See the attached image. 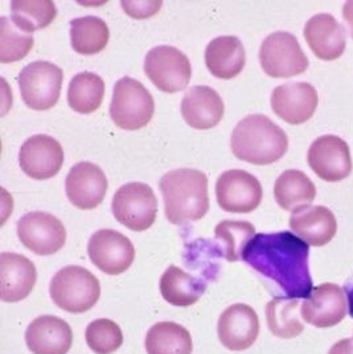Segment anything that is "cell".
<instances>
[{
	"label": "cell",
	"instance_id": "6da1fadb",
	"mask_svg": "<svg viewBox=\"0 0 353 354\" xmlns=\"http://www.w3.org/2000/svg\"><path fill=\"white\" fill-rule=\"evenodd\" d=\"M309 255V245L290 232L260 233L251 239L242 261L275 283L287 297L307 299L314 290Z\"/></svg>",
	"mask_w": 353,
	"mask_h": 354
},
{
	"label": "cell",
	"instance_id": "7a4b0ae2",
	"mask_svg": "<svg viewBox=\"0 0 353 354\" xmlns=\"http://www.w3.org/2000/svg\"><path fill=\"white\" fill-rule=\"evenodd\" d=\"M167 220L174 225L199 221L209 210L208 177L192 168H179L163 175L159 183Z\"/></svg>",
	"mask_w": 353,
	"mask_h": 354
},
{
	"label": "cell",
	"instance_id": "3957f363",
	"mask_svg": "<svg viewBox=\"0 0 353 354\" xmlns=\"http://www.w3.org/2000/svg\"><path fill=\"white\" fill-rule=\"evenodd\" d=\"M230 148L239 160L269 165L284 156L289 138L269 117L251 114L237 123L230 136Z\"/></svg>",
	"mask_w": 353,
	"mask_h": 354
},
{
	"label": "cell",
	"instance_id": "277c9868",
	"mask_svg": "<svg viewBox=\"0 0 353 354\" xmlns=\"http://www.w3.org/2000/svg\"><path fill=\"white\" fill-rule=\"evenodd\" d=\"M53 303L69 313H85L101 296L100 281L81 266H65L59 270L49 286Z\"/></svg>",
	"mask_w": 353,
	"mask_h": 354
},
{
	"label": "cell",
	"instance_id": "5b68a950",
	"mask_svg": "<svg viewBox=\"0 0 353 354\" xmlns=\"http://www.w3.org/2000/svg\"><path fill=\"white\" fill-rule=\"evenodd\" d=\"M155 113L152 94L132 77L118 80L110 104V117L119 129L135 131L146 127Z\"/></svg>",
	"mask_w": 353,
	"mask_h": 354
},
{
	"label": "cell",
	"instance_id": "8992f818",
	"mask_svg": "<svg viewBox=\"0 0 353 354\" xmlns=\"http://www.w3.org/2000/svg\"><path fill=\"white\" fill-rule=\"evenodd\" d=\"M64 73L49 61H35L26 65L19 74L20 94L30 109L45 111L59 101Z\"/></svg>",
	"mask_w": 353,
	"mask_h": 354
},
{
	"label": "cell",
	"instance_id": "52a82bcc",
	"mask_svg": "<svg viewBox=\"0 0 353 354\" xmlns=\"http://www.w3.org/2000/svg\"><path fill=\"white\" fill-rule=\"evenodd\" d=\"M111 210L120 225L133 232H145L156 220L158 200L147 184L129 183L114 194Z\"/></svg>",
	"mask_w": 353,
	"mask_h": 354
},
{
	"label": "cell",
	"instance_id": "ba28073f",
	"mask_svg": "<svg viewBox=\"0 0 353 354\" xmlns=\"http://www.w3.org/2000/svg\"><path fill=\"white\" fill-rule=\"evenodd\" d=\"M260 62L273 78H291L309 69V59L298 39L290 32H274L264 40L260 49Z\"/></svg>",
	"mask_w": 353,
	"mask_h": 354
},
{
	"label": "cell",
	"instance_id": "9c48e42d",
	"mask_svg": "<svg viewBox=\"0 0 353 354\" xmlns=\"http://www.w3.org/2000/svg\"><path fill=\"white\" fill-rule=\"evenodd\" d=\"M145 73L164 93H177L188 86L192 77L191 62L175 46L152 48L145 59Z\"/></svg>",
	"mask_w": 353,
	"mask_h": 354
},
{
	"label": "cell",
	"instance_id": "30bf717a",
	"mask_svg": "<svg viewBox=\"0 0 353 354\" xmlns=\"http://www.w3.org/2000/svg\"><path fill=\"white\" fill-rule=\"evenodd\" d=\"M17 236L26 249L36 255L48 257L64 248L66 229L51 213L30 212L17 221Z\"/></svg>",
	"mask_w": 353,
	"mask_h": 354
},
{
	"label": "cell",
	"instance_id": "8fae6325",
	"mask_svg": "<svg viewBox=\"0 0 353 354\" xmlns=\"http://www.w3.org/2000/svg\"><path fill=\"white\" fill-rule=\"evenodd\" d=\"M262 185L258 178L242 169L224 172L216 183V198L222 210L251 213L262 201Z\"/></svg>",
	"mask_w": 353,
	"mask_h": 354
},
{
	"label": "cell",
	"instance_id": "7c38bea8",
	"mask_svg": "<svg viewBox=\"0 0 353 354\" xmlns=\"http://www.w3.org/2000/svg\"><path fill=\"white\" fill-rule=\"evenodd\" d=\"M88 254L91 263L107 275L126 272L135 259L133 242L122 233L102 229L89 239Z\"/></svg>",
	"mask_w": 353,
	"mask_h": 354
},
{
	"label": "cell",
	"instance_id": "4fadbf2b",
	"mask_svg": "<svg viewBox=\"0 0 353 354\" xmlns=\"http://www.w3.org/2000/svg\"><path fill=\"white\" fill-rule=\"evenodd\" d=\"M311 169L328 183H338L351 175L352 156L348 143L336 135H323L312 142L307 153Z\"/></svg>",
	"mask_w": 353,
	"mask_h": 354
},
{
	"label": "cell",
	"instance_id": "5bb4252c",
	"mask_svg": "<svg viewBox=\"0 0 353 354\" xmlns=\"http://www.w3.org/2000/svg\"><path fill=\"white\" fill-rule=\"evenodd\" d=\"M23 172L35 180H48L56 176L64 164V149L59 140L49 135L28 138L19 152Z\"/></svg>",
	"mask_w": 353,
	"mask_h": 354
},
{
	"label": "cell",
	"instance_id": "9a60e30c",
	"mask_svg": "<svg viewBox=\"0 0 353 354\" xmlns=\"http://www.w3.org/2000/svg\"><path fill=\"white\" fill-rule=\"evenodd\" d=\"M347 299L344 290L335 283H323L315 287L300 307L305 323L316 328H331L340 324L345 317Z\"/></svg>",
	"mask_w": 353,
	"mask_h": 354
},
{
	"label": "cell",
	"instance_id": "2e32d148",
	"mask_svg": "<svg viewBox=\"0 0 353 354\" xmlns=\"http://www.w3.org/2000/svg\"><path fill=\"white\" fill-rule=\"evenodd\" d=\"M109 183L102 169L90 162H77L71 168L65 189L69 201L78 209L90 210L102 204Z\"/></svg>",
	"mask_w": 353,
	"mask_h": 354
},
{
	"label": "cell",
	"instance_id": "e0dca14e",
	"mask_svg": "<svg viewBox=\"0 0 353 354\" xmlns=\"http://www.w3.org/2000/svg\"><path fill=\"white\" fill-rule=\"evenodd\" d=\"M217 333L226 349L233 352L246 351L260 335L258 315L248 304H233L221 313Z\"/></svg>",
	"mask_w": 353,
	"mask_h": 354
},
{
	"label": "cell",
	"instance_id": "ac0fdd59",
	"mask_svg": "<svg viewBox=\"0 0 353 354\" xmlns=\"http://www.w3.org/2000/svg\"><path fill=\"white\" fill-rule=\"evenodd\" d=\"M319 104L316 88L309 82H290L271 93L273 111L289 124H302L312 118Z\"/></svg>",
	"mask_w": 353,
	"mask_h": 354
},
{
	"label": "cell",
	"instance_id": "d6986e66",
	"mask_svg": "<svg viewBox=\"0 0 353 354\" xmlns=\"http://www.w3.org/2000/svg\"><path fill=\"white\" fill-rule=\"evenodd\" d=\"M37 281V271L27 257L16 252L0 254V299L17 303L28 297Z\"/></svg>",
	"mask_w": 353,
	"mask_h": 354
},
{
	"label": "cell",
	"instance_id": "ffe728a7",
	"mask_svg": "<svg viewBox=\"0 0 353 354\" xmlns=\"http://www.w3.org/2000/svg\"><path fill=\"white\" fill-rule=\"evenodd\" d=\"M26 344L32 354H66L73 344V332L65 320L43 315L28 325Z\"/></svg>",
	"mask_w": 353,
	"mask_h": 354
},
{
	"label": "cell",
	"instance_id": "44dd1931",
	"mask_svg": "<svg viewBox=\"0 0 353 354\" xmlns=\"http://www.w3.org/2000/svg\"><path fill=\"white\" fill-rule=\"evenodd\" d=\"M303 35L312 53L323 61L340 59L347 46L345 30L331 14L312 16Z\"/></svg>",
	"mask_w": 353,
	"mask_h": 354
},
{
	"label": "cell",
	"instance_id": "7402d4cb",
	"mask_svg": "<svg viewBox=\"0 0 353 354\" xmlns=\"http://www.w3.org/2000/svg\"><path fill=\"white\" fill-rule=\"evenodd\" d=\"M290 227L309 246L322 248L336 236L338 222L328 207L307 205L293 212Z\"/></svg>",
	"mask_w": 353,
	"mask_h": 354
},
{
	"label": "cell",
	"instance_id": "603a6c76",
	"mask_svg": "<svg viewBox=\"0 0 353 354\" xmlns=\"http://www.w3.org/2000/svg\"><path fill=\"white\" fill-rule=\"evenodd\" d=\"M225 106L220 94L209 86H192L183 97L181 115L196 130H209L224 117Z\"/></svg>",
	"mask_w": 353,
	"mask_h": 354
},
{
	"label": "cell",
	"instance_id": "cb8c5ba5",
	"mask_svg": "<svg viewBox=\"0 0 353 354\" xmlns=\"http://www.w3.org/2000/svg\"><path fill=\"white\" fill-rule=\"evenodd\" d=\"M206 64L216 78L233 80L246 64L245 48L235 36L216 37L206 46Z\"/></svg>",
	"mask_w": 353,
	"mask_h": 354
},
{
	"label": "cell",
	"instance_id": "d4e9b609",
	"mask_svg": "<svg viewBox=\"0 0 353 354\" xmlns=\"http://www.w3.org/2000/svg\"><path fill=\"white\" fill-rule=\"evenodd\" d=\"M206 283L177 266H170L161 278V294L165 301L176 307H190L204 295Z\"/></svg>",
	"mask_w": 353,
	"mask_h": 354
},
{
	"label": "cell",
	"instance_id": "484cf974",
	"mask_svg": "<svg viewBox=\"0 0 353 354\" xmlns=\"http://www.w3.org/2000/svg\"><path fill=\"white\" fill-rule=\"evenodd\" d=\"M274 197L282 209L294 212L299 207L311 205L316 197V187L305 172L289 169L277 178Z\"/></svg>",
	"mask_w": 353,
	"mask_h": 354
},
{
	"label": "cell",
	"instance_id": "4316f807",
	"mask_svg": "<svg viewBox=\"0 0 353 354\" xmlns=\"http://www.w3.org/2000/svg\"><path fill=\"white\" fill-rule=\"evenodd\" d=\"M145 346L147 354H192L191 333L183 325L162 322L148 329Z\"/></svg>",
	"mask_w": 353,
	"mask_h": 354
},
{
	"label": "cell",
	"instance_id": "83f0119b",
	"mask_svg": "<svg viewBox=\"0 0 353 354\" xmlns=\"http://www.w3.org/2000/svg\"><path fill=\"white\" fill-rule=\"evenodd\" d=\"M300 303L298 299L277 296L266 306V320L270 332L280 339H294L303 330L300 322Z\"/></svg>",
	"mask_w": 353,
	"mask_h": 354
},
{
	"label": "cell",
	"instance_id": "f1b7e54d",
	"mask_svg": "<svg viewBox=\"0 0 353 354\" xmlns=\"http://www.w3.org/2000/svg\"><path fill=\"white\" fill-rule=\"evenodd\" d=\"M110 39V30L102 19L84 16L71 20V43L77 53L91 56L102 52Z\"/></svg>",
	"mask_w": 353,
	"mask_h": 354
},
{
	"label": "cell",
	"instance_id": "f546056e",
	"mask_svg": "<svg viewBox=\"0 0 353 354\" xmlns=\"http://www.w3.org/2000/svg\"><path fill=\"white\" fill-rule=\"evenodd\" d=\"M105 82L98 74H75L68 88V104L78 114H91L102 104Z\"/></svg>",
	"mask_w": 353,
	"mask_h": 354
},
{
	"label": "cell",
	"instance_id": "4dcf8cb0",
	"mask_svg": "<svg viewBox=\"0 0 353 354\" xmlns=\"http://www.w3.org/2000/svg\"><path fill=\"white\" fill-rule=\"evenodd\" d=\"M11 20L24 33L46 28L57 15L52 0H14L11 1Z\"/></svg>",
	"mask_w": 353,
	"mask_h": 354
},
{
	"label": "cell",
	"instance_id": "1f68e13d",
	"mask_svg": "<svg viewBox=\"0 0 353 354\" xmlns=\"http://www.w3.org/2000/svg\"><path fill=\"white\" fill-rule=\"evenodd\" d=\"M255 234L254 225L248 221H221L215 229V236L225 249L228 262L242 261V255Z\"/></svg>",
	"mask_w": 353,
	"mask_h": 354
},
{
	"label": "cell",
	"instance_id": "d6a6232c",
	"mask_svg": "<svg viewBox=\"0 0 353 354\" xmlns=\"http://www.w3.org/2000/svg\"><path fill=\"white\" fill-rule=\"evenodd\" d=\"M33 36L19 30L11 19H0V61L3 64L24 59L33 48Z\"/></svg>",
	"mask_w": 353,
	"mask_h": 354
},
{
	"label": "cell",
	"instance_id": "836d02e7",
	"mask_svg": "<svg viewBox=\"0 0 353 354\" xmlns=\"http://www.w3.org/2000/svg\"><path fill=\"white\" fill-rule=\"evenodd\" d=\"M87 344L96 354L117 352L123 344V333L117 323L109 319L94 320L87 328Z\"/></svg>",
	"mask_w": 353,
	"mask_h": 354
},
{
	"label": "cell",
	"instance_id": "e575fe53",
	"mask_svg": "<svg viewBox=\"0 0 353 354\" xmlns=\"http://www.w3.org/2000/svg\"><path fill=\"white\" fill-rule=\"evenodd\" d=\"M120 4L125 12L134 19L151 17L155 15L162 7V1H122Z\"/></svg>",
	"mask_w": 353,
	"mask_h": 354
},
{
	"label": "cell",
	"instance_id": "d590c367",
	"mask_svg": "<svg viewBox=\"0 0 353 354\" xmlns=\"http://www.w3.org/2000/svg\"><path fill=\"white\" fill-rule=\"evenodd\" d=\"M328 354H353V339H343L334 344Z\"/></svg>",
	"mask_w": 353,
	"mask_h": 354
},
{
	"label": "cell",
	"instance_id": "8d00e7d4",
	"mask_svg": "<svg viewBox=\"0 0 353 354\" xmlns=\"http://www.w3.org/2000/svg\"><path fill=\"white\" fill-rule=\"evenodd\" d=\"M343 16H344V20L345 23L348 24L350 30H351V35L353 37V0H350L344 4L343 7Z\"/></svg>",
	"mask_w": 353,
	"mask_h": 354
},
{
	"label": "cell",
	"instance_id": "74e56055",
	"mask_svg": "<svg viewBox=\"0 0 353 354\" xmlns=\"http://www.w3.org/2000/svg\"><path fill=\"white\" fill-rule=\"evenodd\" d=\"M345 294H347V301H348V307H350V315L353 317V286L347 284L345 287Z\"/></svg>",
	"mask_w": 353,
	"mask_h": 354
}]
</instances>
